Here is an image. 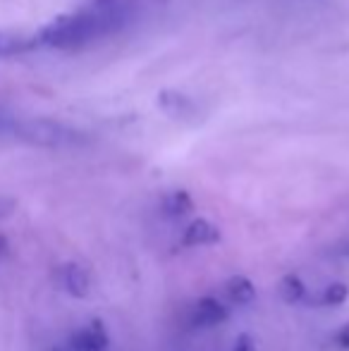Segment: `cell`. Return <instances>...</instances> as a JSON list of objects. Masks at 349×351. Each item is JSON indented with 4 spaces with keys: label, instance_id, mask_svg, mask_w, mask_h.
Instances as JSON below:
<instances>
[{
    "label": "cell",
    "instance_id": "1",
    "mask_svg": "<svg viewBox=\"0 0 349 351\" xmlns=\"http://www.w3.org/2000/svg\"><path fill=\"white\" fill-rule=\"evenodd\" d=\"M141 0H88L80 10L53 19L36 34L38 46L80 51L115 36L134 24Z\"/></svg>",
    "mask_w": 349,
    "mask_h": 351
},
{
    "label": "cell",
    "instance_id": "2",
    "mask_svg": "<svg viewBox=\"0 0 349 351\" xmlns=\"http://www.w3.org/2000/svg\"><path fill=\"white\" fill-rule=\"evenodd\" d=\"M12 132L19 139L36 143V146H48V148H65V146H77L84 141V134L67 125L53 120H27V122H14Z\"/></svg>",
    "mask_w": 349,
    "mask_h": 351
},
{
    "label": "cell",
    "instance_id": "3",
    "mask_svg": "<svg viewBox=\"0 0 349 351\" xmlns=\"http://www.w3.org/2000/svg\"><path fill=\"white\" fill-rule=\"evenodd\" d=\"M108 347H110L108 328L98 318L77 330L70 339V351H108Z\"/></svg>",
    "mask_w": 349,
    "mask_h": 351
},
{
    "label": "cell",
    "instance_id": "4",
    "mask_svg": "<svg viewBox=\"0 0 349 351\" xmlns=\"http://www.w3.org/2000/svg\"><path fill=\"white\" fill-rule=\"evenodd\" d=\"M228 315L230 313L223 301H218L215 296H204V299H199V304L194 306L191 318H194V323L201 325V328H213V325L225 323Z\"/></svg>",
    "mask_w": 349,
    "mask_h": 351
},
{
    "label": "cell",
    "instance_id": "5",
    "mask_svg": "<svg viewBox=\"0 0 349 351\" xmlns=\"http://www.w3.org/2000/svg\"><path fill=\"white\" fill-rule=\"evenodd\" d=\"M62 287L75 299H86L91 294V275L80 263H67L62 268Z\"/></svg>",
    "mask_w": 349,
    "mask_h": 351
},
{
    "label": "cell",
    "instance_id": "6",
    "mask_svg": "<svg viewBox=\"0 0 349 351\" xmlns=\"http://www.w3.org/2000/svg\"><path fill=\"white\" fill-rule=\"evenodd\" d=\"M38 46L36 36H27L22 32H5L0 29V58H17L34 51Z\"/></svg>",
    "mask_w": 349,
    "mask_h": 351
},
{
    "label": "cell",
    "instance_id": "7",
    "mask_svg": "<svg viewBox=\"0 0 349 351\" xmlns=\"http://www.w3.org/2000/svg\"><path fill=\"white\" fill-rule=\"evenodd\" d=\"M184 246H208V244H218L220 241V232L218 227H213L208 220L199 217V220H191L184 230L182 237Z\"/></svg>",
    "mask_w": 349,
    "mask_h": 351
},
{
    "label": "cell",
    "instance_id": "8",
    "mask_svg": "<svg viewBox=\"0 0 349 351\" xmlns=\"http://www.w3.org/2000/svg\"><path fill=\"white\" fill-rule=\"evenodd\" d=\"M225 294L232 304L237 306H249L254 299H256V287L252 285V280L244 278V275H234V278L228 280L225 285Z\"/></svg>",
    "mask_w": 349,
    "mask_h": 351
},
{
    "label": "cell",
    "instance_id": "9",
    "mask_svg": "<svg viewBox=\"0 0 349 351\" xmlns=\"http://www.w3.org/2000/svg\"><path fill=\"white\" fill-rule=\"evenodd\" d=\"M191 208H194V204H191V196L186 191H173L163 201V213L168 217H182L191 213Z\"/></svg>",
    "mask_w": 349,
    "mask_h": 351
},
{
    "label": "cell",
    "instance_id": "10",
    "mask_svg": "<svg viewBox=\"0 0 349 351\" xmlns=\"http://www.w3.org/2000/svg\"><path fill=\"white\" fill-rule=\"evenodd\" d=\"M280 296H282L285 304H297V301L304 299V294H306V289H304V282L299 280V275L289 273L285 275L282 280H280Z\"/></svg>",
    "mask_w": 349,
    "mask_h": 351
},
{
    "label": "cell",
    "instance_id": "11",
    "mask_svg": "<svg viewBox=\"0 0 349 351\" xmlns=\"http://www.w3.org/2000/svg\"><path fill=\"white\" fill-rule=\"evenodd\" d=\"M347 299H349V287L345 285V282H333V285L328 287L321 296V301L326 306H342Z\"/></svg>",
    "mask_w": 349,
    "mask_h": 351
},
{
    "label": "cell",
    "instance_id": "12",
    "mask_svg": "<svg viewBox=\"0 0 349 351\" xmlns=\"http://www.w3.org/2000/svg\"><path fill=\"white\" fill-rule=\"evenodd\" d=\"M232 351H256V342H254V337L252 335H239L237 337V342H234V347Z\"/></svg>",
    "mask_w": 349,
    "mask_h": 351
},
{
    "label": "cell",
    "instance_id": "13",
    "mask_svg": "<svg viewBox=\"0 0 349 351\" xmlns=\"http://www.w3.org/2000/svg\"><path fill=\"white\" fill-rule=\"evenodd\" d=\"M335 344L340 351H349V320L335 332Z\"/></svg>",
    "mask_w": 349,
    "mask_h": 351
},
{
    "label": "cell",
    "instance_id": "14",
    "mask_svg": "<svg viewBox=\"0 0 349 351\" xmlns=\"http://www.w3.org/2000/svg\"><path fill=\"white\" fill-rule=\"evenodd\" d=\"M14 210V201L12 199H0V220L8 215H12Z\"/></svg>",
    "mask_w": 349,
    "mask_h": 351
},
{
    "label": "cell",
    "instance_id": "15",
    "mask_svg": "<svg viewBox=\"0 0 349 351\" xmlns=\"http://www.w3.org/2000/svg\"><path fill=\"white\" fill-rule=\"evenodd\" d=\"M12 125L14 122H10L5 115H0V134H3V132H12Z\"/></svg>",
    "mask_w": 349,
    "mask_h": 351
},
{
    "label": "cell",
    "instance_id": "16",
    "mask_svg": "<svg viewBox=\"0 0 349 351\" xmlns=\"http://www.w3.org/2000/svg\"><path fill=\"white\" fill-rule=\"evenodd\" d=\"M5 254H8V239H5V237L0 234V261L5 258Z\"/></svg>",
    "mask_w": 349,
    "mask_h": 351
},
{
    "label": "cell",
    "instance_id": "17",
    "mask_svg": "<svg viewBox=\"0 0 349 351\" xmlns=\"http://www.w3.org/2000/svg\"><path fill=\"white\" fill-rule=\"evenodd\" d=\"M53 351H65V349H53Z\"/></svg>",
    "mask_w": 349,
    "mask_h": 351
}]
</instances>
